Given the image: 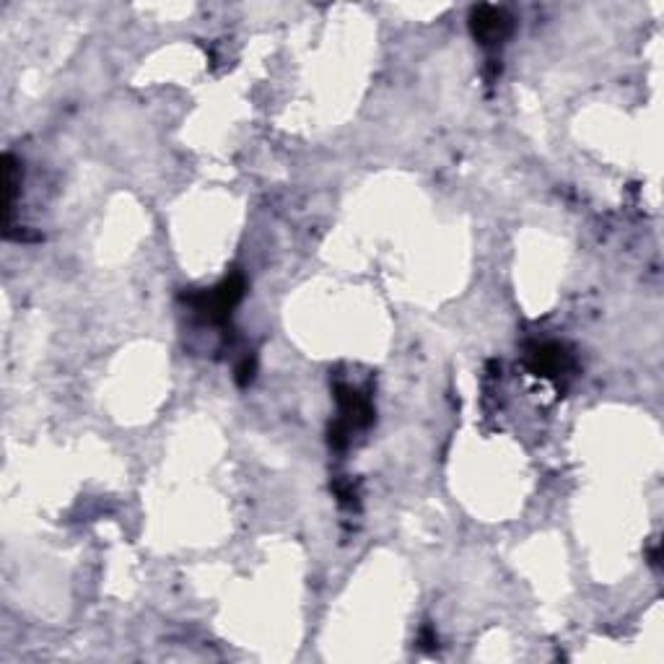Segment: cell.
Segmentation results:
<instances>
[{
  "label": "cell",
  "instance_id": "7",
  "mask_svg": "<svg viewBox=\"0 0 664 664\" xmlns=\"http://www.w3.org/2000/svg\"><path fill=\"white\" fill-rule=\"evenodd\" d=\"M335 493L340 496V504H356V488L351 483H335Z\"/></svg>",
  "mask_w": 664,
  "mask_h": 664
},
{
  "label": "cell",
  "instance_id": "2",
  "mask_svg": "<svg viewBox=\"0 0 664 664\" xmlns=\"http://www.w3.org/2000/svg\"><path fill=\"white\" fill-rule=\"evenodd\" d=\"M470 32L478 39V45L498 47L504 45L514 32V19L506 8L483 3L470 11Z\"/></svg>",
  "mask_w": 664,
  "mask_h": 664
},
{
  "label": "cell",
  "instance_id": "1",
  "mask_svg": "<svg viewBox=\"0 0 664 664\" xmlns=\"http://www.w3.org/2000/svg\"><path fill=\"white\" fill-rule=\"evenodd\" d=\"M244 288H247L244 275L231 273L229 278H224L216 288H211V291H198V294H187L185 301L195 312L203 314L208 322L224 325L231 317V312H234V307L242 301Z\"/></svg>",
  "mask_w": 664,
  "mask_h": 664
},
{
  "label": "cell",
  "instance_id": "3",
  "mask_svg": "<svg viewBox=\"0 0 664 664\" xmlns=\"http://www.w3.org/2000/svg\"><path fill=\"white\" fill-rule=\"evenodd\" d=\"M524 364L537 377L558 379L569 374L574 358L561 343H530L524 351Z\"/></svg>",
  "mask_w": 664,
  "mask_h": 664
},
{
  "label": "cell",
  "instance_id": "4",
  "mask_svg": "<svg viewBox=\"0 0 664 664\" xmlns=\"http://www.w3.org/2000/svg\"><path fill=\"white\" fill-rule=\"evenodd\" d=\"M335 392H338L340 405L338 421L343 423L348 431H353V428H366L374 421V408H371L369 397L361 395V392L353 390V387H348V384H338Z\"/></svg>",
  "mask_w": 664,
  "mask_h": 664
},
{
  "label": "cell",
  "instance_id": "6",
  "mask_svg": "<svg viewBox=\"0 0 664 664\" xmlns=\"http://www.w3.org/2000/svg\"><path fill=\"white\" fill-rule=\"evenodd\" d=\"M252 377H255V358H244L237 369V382L244 387L247 382H252Z\"/></svg>",
  "mask_w": 664,
  "mask_h": 664
},
{
  "label": "cell",
  "instance_id": "5",
  "mask_svg": "<svg viewBox=\"0 0 664 664\" xmlns=\"http://www.w3.org/2000/svg\"><path fill=\"white\" fill-rule=\"evenodd\" d=\"M3 172H6V179H3V185H6V216L11 218L13 200H16V192L21 187V166L11 154L3 156Z\"/></svg>",
  "mask_w": 664,
  "mask_h": 664
}]
</instances>
